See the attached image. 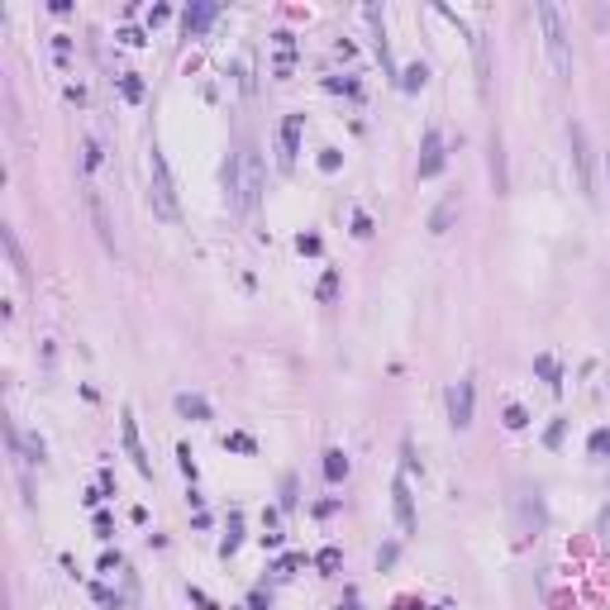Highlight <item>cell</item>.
<instances>
[{"label": "cell", "instance_id": "484cf974", "mask_svg": "<svg viewBox=\"0 0 610 610\" xmlns=\"http://www.w3.org/2000/svg\"><path fill=\"white\" fill-rule=\"evenodd\" d=\"M591 453H596V458L610 453V429H591Z\"/></svg>", "mask_w": 610, "mask_h": 610}, {"label": "cell", "instance_id": "74e56055", "mask_svg": "<svg viewBox=\"0 0 610 610\" xmlns=\"http://www.w3.org/2000/svg\"><path fill=\"white\" fill-rule=\"evenodd\" d=\"M301 253H319V239L315 234H301Z\"/></svg>", "mask_w": 610, "mask_h": 610}, {"label": "cell", "instance_id": "cb8c5ba5", "mask_svg": "<svg viewBox=\"0 0 610 610\" xmlns=\"http://www.w3.org/2000/svg\"><path fill=\"white\" fill-rule=\"evenodd\" d=\"M339 296V272H324L319 277V301H334Z\"/></svg>", "mask_w": 610, "mask_h": 610}, {"label": "cell", "instance_id": "5bb4252c", "mask_svg": "<svg viewBox=\"0 0 610 610\" xmlns=\"http://www.w3.org/2000/svg\"><path fill=\"white\" fill-rule=\"evenodd\" d=\"M453 210H458V201H453V196H443V201L434 205V215H429V234H448V224H453Z\"/></svg>", "mask_w": 610, "mask_h": 610}, {"label": "cell", "instance_id": "4dcf8cb0", "mask_svg": "<svg viewBox=\"0 0 610 610\" xmlns=\"http://www.w3.org/2000/svg\"><path fill=\"white\" fill-rule=\"evenodd\" d=\"M305 558L301 553H286V558H282V563H277V568H272V572H282V577H291V572H296V568H301Z\"/></svg>", "mask_w": 610, "mask_h": 610}, {"label": "cell", "instance_id": "836d02e7", "mask_svg": "<svg viewBox=\"0 0 610 610\" xmlns=\"http://www.w3.org/2000/svg\"><path fill=\"white\" fill-rule=\"evenodd\" d=\"M396 553H401V544H387V548L377 553V568H391V563H396Z\"/></svg>", "mask_w": 610, "mask_h": 610}, {"label": "cell", "instance_id": "d6a6232c", "mask_svg": "<svg viewBox=\"0 0 610 610\" xmlns=\"http://www.w3.org/2000/svg\"><path fill=\"white\" fill-rule=\"evenodd\" d=\"M339 610H363V601H358V587H343V601H339Z\"/></svg>", "mask_w": 610, "mask_h": 610}, {"label": "cell", "instance_id": "ac0fdd59", "mask_svg": "<svg viewBox=\"0 0 610 610\" xmlns=\"http://www.w3.org/2000/svg\"><path fill=\"white\" fill-rule=\"evenodd\" d=\"M491 182H496V196H506V158H501V134H491Z\"/></svg>", "mask_w": 610, "mask_h": 610}, {"label": "cell", "instance_id": "7c38bea8", "mask_svg": "<svg viewBox=\"0 0 610 610\" xmlns=\"http://www.w3.org/2000/svg\"><path fill=\"white\" fill-rule=\"evenodd\" d=\"M0 239H5V253H10V267H14V277H19V282L29 286V263H24V248H19V239H14V229H5Z\"/></svg>", "mask_w": 610, "mask_h": 610}, {"label": "cell", "instance_id": "9a60e30c", "mask_svg": "<svg viewBox=\"0 0 610 610\" xmlns=\"http://www.w3.org/2000/svg\"><path fill=\"white\" fill-rule=\"evenodd\" d=\"M534 372L544 377V387H548V391H563V372H558V363H553L548 353H539V358H534Z\"/></svg>", "mask_w": 610, "mask_h": 610}, {"label": "cell", "instance_id": "4fadbf2b", "mask_svg": "<svg viewBox=\"0 0 610 610\" xmlns=\"http://www.w3.org/2000/svg\"><path fill=\"white\" fill-rule=\"evenodd\" d=\"M239 544H243V515H239V510H229V534H224V544H219V558H234V553H239Z\"/></svg>", "mask_w": 610, "mask_h": 610}, {"label": "cell", "instance_id": "44dd1931", "mask_svg": "<svg viewBox=\"0 0 610 610\" xmlns=\"http://www.w3.org/2000/svg\"><path fill=\"white\" fill-rule=\"evenodd\" d=\"M315 568H319V572H339V568H343V553L329 544V548H319V553H315Z\"/></svg>", "mask_w": 610, "mask_h": 610}, {"label": "cell", "instance_id": "e0dca14e", "mask_svg": "<svg viewBox=\"0 0 610 610\" xmlns=\"http://www.w3.org/2000/svg\"><path fill=\"white\" fill-rule=\"evenodd\" d=\"M177 415H186V419H210V406H205V396L182 391V396H177Z\"/></svg>", "mask_w": 610, "mask_h": 610}, {"label": "cell", "instance_id": "d590c367", "mask_svg": "<svg viewBox=\"0 0 610 610\" xmlns=\"http://www.w3.org/2000/svg\"><path fill=\"white\" fill-rule=\"evenodd\" d=\"M186 596H191V601H196V606H201V610H219V606H215V601H210V596H205V591H201V587H191Z\"/></svg>", "mask_w": 610, "mask_h": 610}, {"label": "cell", "instance_id": "f1b7e54d", "mask_svg": "<svg viewBox=\"0 0 610 610\" xmlns=\"http://www.w3.org/2000/svg\"><path fill=\"white\" fill-rule=\"evenodd\" d=\"M82 148H86V172H96V167H101V143H96V138H86Z\"/></svg>", "mask_w": 610, "mask_h": 610}, {"label": "cell", "instance_id": "8d00e7d4", "mask_svg": "<svg viewBox=\"0 0 610 610\" xmlns=\"http://www.w3.org/2000/svg\"><path fill=\"white\" fill-rule=\"evenodd\" d=\"M282 491H286V496H282V506L291 510V506H296V477H286V482H282Z\"/></svg>", "mask_w": 610, "mask_h": 610}, {"label": "cell", "instance_id": "ffe728a7", "mask_svg": "<svg viewBox=\"0 0 610 610\" xmlns=\"http://www.w3.org/2000/svg\"><path fill=\"white\" fill-rule=\"evenodd\" d=\"M424 82H429V67L424 62H410L406 72H401V86L406 91H424Z\"/></svg>", "mask_w": 610, "mask_h": 610}, {"label": "cell", "instance_id": "7a4b0ae2", "mask_svg": "<svg viewBox=\"0 0 610 610\" xmlns=\"http://www.w3.org/2000/svg\"><path fill=\"white\" fill-rule=\"evenodd\" d=\"M148 172H153V191H148L153 210H158L167 224H177V219H182V205H177V186H172V172H167V158H162L158 143L148 148Z\"/></svg>", "mask_w": 610, "mask_h": 610}, {"label": "cell", "instance_id": "d4e9b609", "mask_svg": "<svg viewBox=\"0 0 610 610\" xmlns=\"http://www.w3.org/2000/svg\"><path fill=\"white\" fill-rule=\"evenodd\" d=\"M563 434H568V419H553V424L544 429V443H548V448H558V443H563Z\"/></svg>", "mask_w": 610, "mask_h": 610}, {"label": "cell", "instance_id": "8992f818", "mask_svg": "<svg viewBox=\"0 0 610 610\" xmlns=\"http://www.w3.org/2000/svg\"><path fill=\"white\" fill-rule=\"evenodd\" d=\"M119 434H124V448H129V458H134V467H138L143 477H153V463H148V453H143V439H138V424H134V410H124V415H119Z\"/></svg>", "mask_w": 610, "mask_h": 610}, {"label": "cell", "instance_id": "3957f363", "mask_svg": "<svg viewBox=\"0 0 610 610\" xmlns=\"http://www.w3.org/2000/svg\"><path fill=\"white\" fill-rule=\"evenodd\" d=\"M568 143H572V167H577V191L591 201V148H587V129L577 119H568Z\"/></svg>", "mask_w": 610, "mask_h": 610}, {"label": "cell", "instance_id": "8fae6325", "mask_svg": "<svg viewBox=\"0 0 610 610\" xmlns=\"http://www.w3.org/2000/svg\"><path fill=\"white\" fill-rule=\"evenodd\" d=\"M219 182H224V196H229V205L239 210V205H243V182H239V153H229V158H224V167H219Z\"/></svg>", "mask_w": 610, "mask_h": 610}, {"label": "cell", "instance_id": "2e32d148", "mask_svg": "<svg viewBox=\"0 0 610 610\" xmlns=\"http://www.w3.org/2000/svg\"><path fill=\"white\" fill-rule=\"evenodd\" d=\"M348 477V453L343 448H329L324 453V482H343Z\"/></svg>", "mask_w": 610, "mask_h": 610}, {"label": "cell", "instance_id": "1f68e13d", "mask_svg": "<svg viewBox=\"0 0 610 610\" xmlns=\"http://www.w3.org/2000/svg\"><path fill=\"white\" fill-rule=\"evenodd\" d=\"M53 48H58V62L67 67V53H72V38H67V34H53Z\"/></svg>", "mask_w": 610, "mask_h": 610}, {"label": "cell", "instance_id": "83f0119b", "mask_svg": "<svg viewBox=\"0 0 610 610\" xmlns=\"http://www.w3.org/2000/svg\"><path fill=\"white\" fill-rule=\"evenodd\" d=\"M524 424H529L524 406H506V429H524Z\"/></svg>", "mask_w": 610, "mask_h": 610}, {"label": "cell", "instance_id": "e575fe53", "mask_svg": "<svg viewBox=\"0 0 610 610\" xmlns=\"http://www.w3.org/2000/svg\"><path fill=\"white\" fill-rule=\"evenodd\" d=\"M177 458H182V472H186V477H196V463H191V448H186V443L177 448Z\"/></svg>", "mask_w": 610, "mask_h": 610}, {"label": "cell", "instance_id": "f35d334b", "mask_svg": "<svg viewBox=\"0 0 610 610\" xmlns=\"http://www.w3.org/2000/svg\"><path fill=\"white\" fill-rule=\"evenodd\" d=\"M248 606H253V610H267V596H263V591H253V596H248Z\"/></svg>", "mask_w": 610, "mask_h": 610}, {"label": "cell", "instance_id": "4316f807", "mask_svg": "<svg viewBox=\"0 0 610 610\" xmlns=\"http://www.w3.org/2000/svg\"><path fill=\"white\" fill-rule=\"evenodd\" d=\"M339 162H343L339 148H324V153H319V172H339Z\"/></svg>", "mask_w": 610, "mask_h": 610}, {"label": "cell", "instance_id": "5b68a950", "mask_svg": "<svg viewBox=\"0 0 610 610\" xmlns=\"http://www.w3.org/2000/svg\"><path fill=\"white\" fill-rule=\"evenodd\" d=\"M472 406H477V382L472 377H458L448 387V419H453V429H467L472 424Z\"/></svg>", "mask_w": 610, "mask_h": 610}, {"label": "cell", "instance_id": "52a82bcc", "mask_svg": "<svg viewBox=\"0 0 610 610\" xmlns=\"http://www.w3.org/2000/svg\"><path fill=\"white\" fill-rule=\"evenodd\" d=\"M443 172V134L439 129H424V148H419V177H439Z\"/></svg>", "mask_w": 610, "mask_h": 610}, {"label": "cell", "instance_id": "ba28073f", "mask_svg": "<svg viewBox=\"0 0 610 610\" xmlns=\"http://www.w3.org/2000/svg\"><path fill=\"white\" fill-rule=\"evenodd\" d=\"M391 506H396V524H401L406 534H415V501H410V482L406 477L391 482Z\"/></svg>", "mask_w": 610, "mask_h": 610}, {"label": "cell", "instance_id": "b9f144b4", "mask_svg": "<svg viewBox=\"0 0 610 610\" xmlns=\"http://www.w3.org/2000/svg\"><path fill=\"white\" fill-rule=\"evenodd\" d=\"M606 172H610V162H606Z\"/></svg>", "mask_w": 610, "mask_h": 610}, {"label": "cell", "instance_id": "d6986e66", "mask_svg": "<svg viewBox=\"0 0 610 610\" xmlns=\"http://www.w3.org/2000/svg\"><path fill=\"white\" fill-rule=\"evenodd\" d=\"M86 205H91V219H96V229H101V243L105 248H114V239H110V219H105V205L96 191H86Z\"/></svg>", "mask_w": 610, "mask_h": 610}, {"label": "cell", "instance_id": "603a6c76", "mask_svg": "<svg viewBox=\"0 0 610 610\" xmlns=\"http://www.w3.org/2000/svg\"><path fill=\"white\" fill-rule=\"evenodd\" d=\"M224 448H234V453H258V443H253V434H224Z\"/></svg>", "mask_w": 610, "mask_h": 610}, {"label": "cell", "instance_id": "9c48e42d", "mask_svg": "<svg viewBox=\"0 0 610 610\" xmlns=\"http://www.w3.org/2000/svg\"><path fill=\"white\" fill-rule=\"evenodd\" d=\"M301 129H305V114H286L282 119V162L291 167L296 153H301Z\"/></svg>", "mask_w": 610, "mask_h": 610}, {"label": "cell", "instance_id": "277c9868", "mask_svg": "<svg viewBox=\"0 0 610 610\" xmlns=\"http://www.w3.org/2000/svg\"><path fill=\"white\" fill-rule=\"evenodd\" d=\"M239 182H243V205L239 210H258V201H263V158H258V148L239 153Z\"/></svg>", "mask_w": 610, "mask_h": 610}, {"label": "cell", "instance_id": "7402d4cb", "mask_svg": "<svg viewBox=\"0 0 610 610\" xmlns=\"http://www.w3.org/2000/svg\"><path fill=\"white\" fill-rule=\"evenodd\" d=\"M119 91H124V101L129 105L143 101V82H138V72H124V77H119Z\"/></svg>", "mask_w": 610, "mask_h": 610}, {"label": "cell", "instance_id": "30bf717a", "mask_svg": "<svg viewBox=\"0 0 610 610\" xmlns=\"http://www.w3.org/2000/svg\"><path fill=\"white\" fill-rule=\"evenodd\" d=\"M215 14H219V5H186V14H182V29H186V38L205 34V29L215 24Z\"/></svg>", "mask_w": 610, "mask_h": 610}, {"label": "cell", "instance_id": "60d3db41", "mask_svg": "<svg viewBox=\"0 0 610 610\" xmlns=\"http://www.w3.org/2000/svg\"><path fill=\"white\" fill-rule=\"evenodd\" d=\"M396 610H424V606H419V601H410V596H406V601H396Z\"/></svg>", "mask_w": 610, "mask_h": 610}, {"label": "cell", "instance_id": "ab89813d", "mask_svg": "<svg viewBox=\"0 0 610 610\" xmlns=\"http://www.w3.org/2000/svg\"><path fill=\"white\" fill-rule=\"evenodd\" d=\"M601 534H606V539H610V506L601 510Z\"/></svg>", "mask_w": 610, "mask_h": 610}, {"label": "cell", "instance_id": "6da1fadb", "mask_svg": "<svg viewBox=\"0 0 610 610\" xmlns=\"http://www.w3.org/2000/svg\"><path fill=\"white\" fill-rule=\"evenodd\" d=\"M534 19H539V29H544V48H548V62L568 77L572 72V48H568V29H563V14H558V5H548V0H539L534 5Z\"/></svg>", "mask_w": 610, "mask_h": 610}, {"label": "cell", "instance_id": "f546056e", "mask_svg": "<svg viewBox=\"0 0 610 610\" xmlns=\"http://www.w3.org/2000/svg\"><path fill=\"white\" fill-rule=\"evenodd\" d=\"M353 234H358V239H367V234H372V219H367V210H353Z\"/></svg>", "mask_w": 610, "mask_h": 610}]
</instances>
